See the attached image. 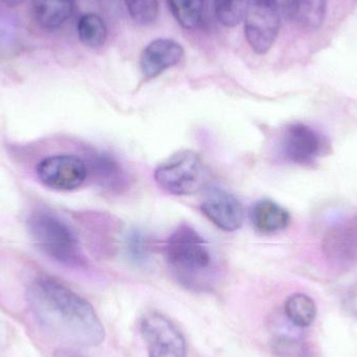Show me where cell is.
Returning <instances> with one entry per match:
<instances>
[{"mask_svg": "<svg viewBox=\"0 0 357 357\" xmlns=\"http://www.w3.org/2000/svg\"><path fill=\"white\" fill-rule=\"evenodd\" d=\"M27 302L52 339L79 347H96L105 341L106 331L93 306L60 281L38 278L27 291Z\"/></svg>", "mask_w": 357, "mask_h": 357, "instance_id": "1", "label": "cell"}, {"mask_svg": "<svg viewBox=\"0 0 357 357\" xmlns=\"http://www.w3.org/2000/svg\"><path fill=\"white\" fill-rule=\"evenodd\" d=\"M27 230L40 251L54 261L71 268L87 264L75 231L56 214L35 212L27 220Z\"/></svg>", "mask_w": 357, "mask_h": 357, "instance_id": "2", "label": "cell"}, {"mask_svg": "<svg viewBox=\"0 0 357 357\" xmlns=\"http://www.w3.org/2000/svg\"><path fill=\"white\" fill-rule=\"evenodd\" d=\"M165 255L172 270L186 285L201 284L214 266L207 241L188 225L176 229L167 241Z\"/></svg>", "mask_w": 357, "mask_h": 357, "instance_id": "3", "label": "cell"}, {"mask_svg": "<svg viewBox=\"0 0 357 357\" xmlns=\"http://www.w3.org/2000/svg\"><path fill=\"white\" fill-rule=\"evenodd\" d=\"M155 180L163 190L171 195H193L205 185V167L197 153L183 151L155 171Z\"/></svg>", "mask_w": 357, "mask_h": 357, "instance_id": "4", "label": "cell"}, {"mask_svg": "<svg viewBox=\"0 0 357 357\" xmlns=\"http://www.w3.org/2000/svg\"><path fill=\"white\" fill-rule=\"evenodd\" d=\"M281 13L276 0H247L245 36L256 54H266L274 45L280 31Z\"/></svg>", "mask_w": 357, "mask_h": 357, "instance_id": "5", "label": "cell"}, {"mask_svg": "<svg viewBox=\"0 0 357 357\" xmlns=\"http://www.w3.org/2000/svg\"><path fill=\"white\" fill-rule=\"evenodd\" d=\"M142 339L149 357H186L184 335L177 325L159 312H151L140 323Z\"/></svg>", "mask_w": 357, "mask_h": 357, "instance_id": "6", "label": "cell"}, {"mask_svg": "<svg viewBox=\"0 0 357 357\" xmlns=\"http://www.w3.org/2000/svg\"><path fill=\"white\" fill-rule=\"evenodd\" d=\"M37 177L42 184L54 190L69 191L82 186L88 176V167L73 155H54L38 163Z\"/></svg>", "mask_w": 357, "mask_h": 357, "instance_id": "7", "label": "cell"}, {"mask_svg": "<svg viewBox=\"0 0 357 357\" xmlns=\"http://www.w3.org/2000/svg\"><path fill=\"white\" fill-rule=\"evenodd\" d=\"M283 156L297 165H310L329 149L326 138L304 123L289 125L281 139Z\"/></svg>", "mask_w": 357, "mask_h": 357, "instance_id": "8", "label": "cell"}, {"mask_svg": "<svg viewBox=\"0 0 357 357\" xmlns=\"http://www.w3.org/2000/svg\"><path fill=\"white\" fill-rule=\"evenodd\" d=\"M325 257L333 264H357V215L333 225L322 241Z\"/></svg>", "mask_w": 357, "mask_h": 357, "instance_id": "9", "label": "cell"}, {"mask_svg": "<svg viewBox=\"0 0 357 357\" xmlns=\"http://www.w3.org/2000/svg\"><path fill=\"white\" fill-rule=\"evenodd\" d=\"M201 211L210 222L227 232L238 230L243 226V205L234 195L222 189H213L206 195Z\"/></svg>", "mask_w": 357, "mask_h": 357, "instance_id": "10", "label": "cell"}, {"mask_svg": "<svg viewBox=\"0 0 357 357\" xmlns=\"http://www.w3.org/2000/svg\"><path fill=\"white\" fill-rule=\"evenodd\" d=\"M184 56L182 45L175 40L160 38L149 43L140 58V68L146 79H155L172 67L176 66Z\"/></svg>", "mask_w": 357, "mask_h": 357, "instance_id": "11", "label": "cell"}, {"mask_svg": "<svg viewBox=\"0 0 357 357\" xmlns=\"http://www.w3.org/2000/svg\"><path fill=\"white\" fill-rule=\"evenodd\" d=\"M250 218L254 228L264 234L284 230L291 222L289 212L270 199H262L253 205Z\"/></svg>", "mask_w": 357, "mask_h": 357, "instance_id": "12", "label": "cell"}, {"mask_svg": "<svg viewBox=\"0 0 357 357\" xmlns=\"http://www.w3.org/2000/svg\"><path fill=\"white\" fill-rule=\"evenodd\" d=\"M75 0H31L36 21L45 29L62 26L73 10Z\"/></svg>", "mask_w": 357, "mask_h": 357, "instance_id": "13", "label": "cell"}, {"mask_svg": "<svg viewBox=\"0 0 357 357\" xmlns=\"http://www.w3.org/2000/svg\"><path fill=\"white\" fill-rule=\"evenodd\" d=\"M91 171L105 188L119 190L125 186V172L119 163L106 153L96 155L91 160Z\"/></svg>", "mask_w": 357, "mask_h": 357, "instance_id": "14", "label": "cell"}, {"mask_svg": "<svg viewBox=\"0 0 357 357\" xmlns=\"http://www.w3.org/2000/svg\"><path fill=\"white\" fill-rule=\"evenodd\" d=\"M284 312L291 324L305 328L314 323L317 306L314 300L305 294H294L285 301Z\"/></svg>", "mask_w": 357, "mask_h": 357, "instance_id": "15", "label": "cell"}, {"mask_svg": "<svg viewBox=\"0 0 357 357\" xmlns=\"http://www.w3.org/2000/svg\"><path fill=\"white\" fill-rule=\"evenodd\" d=\"M77 35L87 47H102L108 35L104 19L94 13L83 15L77 22Z\"/></svg>", "mask_w": 357, "mask_h": 357, "instance_id": "16", "label": "cell"}, {"mask_svg": "<svg viewBox=\"0 0 357 357\" xmlns=\"http://www.w3.org/2000/svg\"><path fill=\"white\" fill-rule=\"evenodd\" d=\"M326 14V0H295L291 17L306 29L322 25Z\"/></svg>", "mask_w": 357, "mask_h": 357, "instance_id": "17", "label": "cell"}, {"mask_svg": "<svg viewBox=\"0 0 357 357\" xmlns=\"http://www.w3.org/2000/svg\"><path fill=\"white\" fill-rule=\"evenodd\" d=\"M167 2L181 26L192 29L201 24L205 0H167Z\"/></svg>", "mask_w": 357, "mask_h": 357, "instance_id": "18", "label": "cell"}, {"mask_svg": "<svg viewBox=\"0 0 357 357\" xmlns=\"http://www.w3.org/2000/svg\"><path fill=\"white\" fill-rule=\"evenodd\" d=\"M272 350L276 357H316L314 348L307 342L291 337H276Z\"/></svg>", "mask_w": 357, "mask_h": 357, "instance_id": "19", "label": "cell"}, {"mask_svg": "<svg viewBox=\"0 0 357 357\" xmlns=\"http://www.w3.org/2000/svg\"><path fill=\"white\" fill-rule=\"evenodd\" d=\"M216 16L225 26H236L243 20L247 0H214Z\"/></svg>", "mask_w": 357, "mask_h": 357, "instance_id": "20", "label": "cell"}, {"mask_svg": "<svg viewBox=\"0 0 357 357\" xmlns=\"http://www.w3.org/2000/svg\"><path fill=\"white\" fill-rule=\"evenodd\" d=\"M131 18L137 24L149 25L158 16V0H125Z\"/></svg>", "mask_w": 357, "mask_h": 357, "instance_id": "21", "label": "cell"}, {"mask_svg": "<svg viewBox=\"0 0 357 357\" xmlns=\"http://www.w3.org/2000/svg\"><path fill=\"white\" fill-rule=\"evenodd\" d=\"M128 256L136 264H144L150 257V243L148 237L139 230H133L127 237Z\"/></svg>", "mask_w": 357, "mask_h": 357, "instance_id": "22", "label": "cell"}, {"mask_svg": "<svg viewBox=\"0 0 357 357\" xmlns=\"http://www.w3.org/2000/svg\"><path fill=\"white\" fill-rule=\"evenodd\" d=\"M276 2L277 3H278L281 12L285 13V14L291 16V13H293L294 3H295V0H276Z\"/></svg>", "mask_w": 357, "mask_h": 357, "instance_id": "23", "label": "cell"}, {"mask_svg": "<svg viewBox=\"0 0 357 357\" xmlns=\"http://www.w3.org/2000/svg\"><path fill=\"white\" fill-rule=\"evenodd\" d=\"M346 301H347L348 303V308L357 314V287L350 291Z\"/></svg>", "mask_w": 357, "mask_h": 357, "instance_id": "24", "label": "cell"}, {"mask_svg": "<svg viewBox=\"0 0 357 357\" xmlns=\"http://www.w3.org/2000/svg\"><path fill=\"white\" fill-rule=\"evenodd\" d=\"M54 357H85L79 352L71 349H59L54 352Z\"/></svg>", "mask_w": 357, "mask_h": 357, "instance_id": "25", "label": "cell"}, {"mask_svg": "<svg viewBox=\"0 0 357 357\" xmlns=\"http://www.w3.org/2000/svg\"><path fill=\"white\" fill-rule=\"evenodd\" d=\"M1 1L8 6H17L22 3L23 0H1Z\"/></svg>", "mask_w": 357, "mask_h": 357, "instance_id": "26", "label": "cell"}, {"mask_svg": "<svg viewBox=\"0 0 357 357\" xmlns=\"http://www.w3.org/2000/svg\"><path fill=\"white\" fill-rule=\"evenodd\" d=\"M98 1L102 2V3H111L113 0H98Z\"/></svg>", "mask_w": 357, "mask_h": 357, "instance_id": "27", "label": "cell"}]
</instances>
